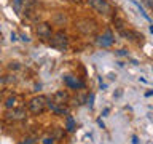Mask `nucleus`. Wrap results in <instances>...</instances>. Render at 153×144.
Returning <instances> with one entry per match:
<instances>
[{
  "instance_id": "obj_1",
  "label": "nucleus",
  "mask_w": 153,
  "mask_h": 144,
  "mask_svg": "<svg viewBox=\"0 0 153 144\" xmlns=\"http://www.w3.org/2000/svg\"><path fill=\"white\" fill-rule=\"evenodd\" d=\"M46 104H48L46 96H35L29 101V112L33 115H40L46 109Z\"/></svg>"
},
{
  "instance_id": "obj_2",
  "label": "nucleus",
  "mask_w": 153,
  "mask_h": 144,
  "mask_svg": "<svg viewBox=\"0 0 153 144\" xmlns=\"http://www.w3.org/2000/svg\"><path fill=\"white\" fill-rule=\"evenodd\" d=\"M51 46L53 48H56V50H59V51H64L67 46H69V37H67V34L65 32H56V34H51Z\"/></svg>"
},
{
  "instance_id": "obj_3",
  "label": "nucleus",
  "mask_w": 153,
  "mask_h": 144,
  "mask_svg": "<svg viewBox=\"0 0 153 144\" xmlns=\"http://www.w3.org/2000/svg\"><path fill=\"white\" fill-rule=\"evenodd\" d=\"M76 29L85 34V35H94L96 31H97V24H96L93 19H78V21L75 22Z\"/></svg>"
},
{
  "instance_id": "obj_4",
  "label": "nucleus",
  "mask_w": 153,
  "mask_h": 144,
  "mask_svg": "<svg viewBox=\"0 0 153 144\" xmlns=\"http://www.w3.org/2000/svg\"><path fill=\"white\" fill-rule=\"evenodd\" d=\"M88 3L100 14H105V16L113 14V7L107 2V0H88Z\"/></svg>"
},
{
  "instance_id": "obj_5",
  "label": "nucleus",
  "mask_w": 153,
  "mask_h": 144,
  "mask_svg": "<svg viewBox=\"0 0 153 144\" xmlns=\"http://www.w3.org/2000/svg\"><path fill=\"white\" fill-rule=\"evenodd\" d=\"M113 42H115V38H113L112 31H105L102 35H99L97 40H96V43L102 48H108L110 45H113Z\"/></svg>"
},
{
  "instance_id": "obj_6",
  "label": "nucleus",
  "mask_w": 153,
  "mask_h": 144,
  "mask_svg": "<svg viewBox=\"0 0 153 144\" xmlns=\"http://www.w3.org/2000/svg\"><path fill=\"white\" fill-rule=\"evenodd\" d=\"M26 109H22V107H13V109H10L8 112H7V118L8 120H13V122H18V120H24L26 118Z\"/></svg>"
},
{
  "instance_id": "obj_7",
  "label": "nucleus",
  "mask_w": 153,
  "mask_h": 144,
  "mask_svg": "<svg viewBox=\"0 0 153 144\" xmlns=\"http://www.w3.org/2000/svg\"><path fill=\"white\" fill-rule=\"evenodd\" d=\"M35 32H37V35L42 37V38H50L51 34H53L51 26L48 22H38L37 27H35Z\"/></svg>"
},
{
  "instance_id": "obj_8",
  "label": "nucleus",
  "mask_w": 153,
  "mask_h": 144,
  "mask_svg": "<svg viewBox=\"0 0 153 144\" xmlns=\"http://www.w3.org/2000/svg\"><path fill=\"white\" fill-rule=\"evenodd\" d=\"M64 83L67 86H70V88H74V90L85 88V82L80 80V79H76V77H74V75H65L64 77Z\"/></svg>"
},
{
  "instance_id": "obj_9",
  "label": "nucleus",
  "mask_w": 153,
  "mask_h": 144,
  "mask_svg": "<svg viewBox=\"0 0 153 144\" xmlns=\"http://www.w3.org/2000/svg\"><path fill=\"white\" fill-rule=\"evenodd\" d=\"M46 107L48 109H51L54 114H57V115H67V107H65V104H56V103H53V101H50L48 99V104H46Z\"/></svg>"
},
{
  "instance_id": "obj_10",
  "label": "nucleus",
  "mask_w": 153,
  "mask_h": 144,
  "mask_svg": "<svg viewBox=\"0 0 153 144\" xmlns=\"http://www.w3.org/2000/svg\"><path fill=\"white\" fill-rule=\"evenodd\" d=\"M67 99H69V94H67L65 91H57V93H54L51 96L50 101H53V103H56V104H65Z\"/></svg>"
},
{
  "instance_id": "obj_11",
  "label": "nucleus",
  "mask_w": 153,
  "mask_h": 144,
  "mask_svg": "<svg viewBox=\"0 0 153 144\" xmlns=\"http://www.w3.org/2000/svg\"><path fill=\"white\" fill-rule=\"evenodd\" d=\"M35 10H37V2L35 0H27L26 5H24V13H26L29 18H33Z\"/></svg>"
},
{
  "instance_id": "obj_12",
  "label": "nucleus",
  "mask_w": 153,
  "mask_h": 144,
  "mask_svg": "<svg viewBox=\"0 0 153 144\" xmlns=\"http://www.w3.org/2000/svg\"><path fill=\"white\" fill-rule=\"evenodd\" d=\"M120 34L124 37V38H128V40H136V38H143V35H139L137 32H132V31H128V29H123V31H120Z\"/></svg>"
},
{
  "instance_id": "obj_13",
  "label": "nucleus",
  "mask_w": 153,
  "mask_h": 144,
  "mask_svg": "<svg viewBox=\"0 0 153 144\" xmlns=\"http://www.w3.org/2000/svg\"><path fill=\"white\" fill-rule=\"evenodd\" d=\"M113 24H115V27H117L118 31L126 29V22H124V19L120 18V16H115V18H113Z\"/></svg>"
},
{
  "instance_id": "obj_14",
  "label": "nucleus",
  "mask_w": 153,
  "mask_h": 144,
  "mask_svg": "<svg viewBox=\"0 0 153 144\" xmlns=\"http://www.w3.org/2000/svg\"><path fill=\"white\" fill-rule=\"evenodd\" d=\"M65 130L67 131H74L75 130V120L70 117V115H67L65 117Z\"/></svg>"
},
{
  "instance_id": "obj_15",
  "label": "nucleus",
  "mask_w": 153,
  "mask_h": 144,
  "mask_svg": "<svg viewBox=\"0 0 153 144\" xmlns=\"http://www.w3.org/2000/svg\"><path fill=\"white\" fill-rule=\"evenodd\" d=\"M132 5H134V7H136V8L139 10V11H140V13H142V16H143V18H145V19H147V21H148V22H152V19H150V16H148V14L145 13V10H143V8L140 7V5H139V3L136 2V0H132Z\"/></svg>"
},
{
  "instance_id": "obj_16",
  "label": "nucleus",
  "mask_w": 153,
  "mask_h": 144,
  "mask_svg": "<svg viewBox=\"0 0 153 144\" xmlns=\"http://www.w3.org/2000/svg\"><path fill=\"white\" fill-rule=\"evenodd\" d=\"M37 139H38L37 136H27V138H24L19 144H35V142H37Z\"/></svg>"
},
{
  "instance_id": "obj_17",
  "label": "nucleus",
  "mask_w": 153,
  "mask_h": 144,
  "mask_svg": "<svg viewBox=\"0 0 153 144\" xmlns=\"http://www.w3.org/2000/svg\"><path fill=\"white\" fill-rule=\"evenodd\" d=\"M21 8H22V0H13V10L16 13L21 11Z\"/></svg>"
},
{
  "instance_id": "obj_18",
  "label": "nucleus",
  "mask_w": 153,
  "mask_h": 144,
  "mask_svg": "<svg viewBox=\"0 0 153 144\" xmlns=\"http://www.w3.org/2000/svg\"><path fill=\"white\" fill-rule=\"evenodd\" d=\"M2 83H11V82H16V75H5L3 79H0Z\"/></svg>"
},
{
  "instance_id": "obj_19",
  "label": "nucleus",
  "mask_w": 153,
  "mask_h": 144,
  "mask_svg": "<svg viewBox=\"0 0 153 144\" xmlns=\"http://www.w3.org/2000/svg\"><path fill=\"white\" fill-rule=\"evenodd\" d=\"M5 106H7L8 109L16 107V98H14V96H13V98H8V99H7V103H5Z\"/></svg>"
},
{
  "instance_id": "obj_20",
  "label": "nucleus",
  "mask_w": 153,
  "mask_h": 144,
  "mask_svg": "<svg viewBox=\"0 0 153 144\" xmlns=\"http://www.w3.org/2000/svg\"><path fill=\"white\" fill-rule=\"evenodd\" d=\"M51 136L54 138V139L62 138V136H64V130H62V128H54V134H51Z\"/></svg>"
},
{
  "instance_id": "obj_21",
  "label": "nucleus",
  "mask_w": 153,
  "mask_h": 144,
  "mask_svg": "<svg viewBox=\"0 0 153 144\" xmlns=\"http://www.w3.org/2000/svg\"><path fill=\"white\" fill-rule=\"evenodd\" d=\"M54 142H56V139L53 136H45L42 139V144H54Z\"/></svg>"
},
{
  "instance_id": "obj_22",
  "label": "nucleus",
  "mask_w": 153,
  "mask_h": 144,
  "mask_svg": "<svg viewBox=\"0 0 153 144\" xmlns=\"http://www.w3.org/2000/svg\"><path fill=\"white\" fill-rule=\"evenodd\" d=\"M93 101H94V94H93V93H91V94L88 96V98H86V104H88V106H89V107H93V104H94V103H93Z\"/></svg>"
},
{
  "instance_id": "obj_23",
  "label": "nucleus",
  "mask_w": 153,
  "mask_h": 144,
  "mask_svg": "<svg viewBox=\"0 0 153 144\" xmlns=\"http://www.w3.org/2000/svg\"><path fill=\"white\" fill-rule=\"evenodd\" d=\"M10 69H14V70H16V69H21V64H19V62H11V64H10Z\"/></svg>"
},
{
  "instance_id": "obj_24",
  "label": "nucleus",
  "mask_w": 153,
  "mask_h": 144,
  "mask_svg": "<svg viewBox=\"0 0 153 144\" xmlns=\"http://www.w3.org/2000/svg\"><path fill=\"white\" fill-rule=\"evenodd\" d=\"M117 55H118V56H128V51H126V50H118Z\"/></svg>"
},
{
  "instance_id": "obj_25",
  "label": "nucleus",
  "mask_w": 153,
  "mask_h": 144,
  "mask_svg": "<svg viewBox=\"0 0 153 144\" xmlns=\"http://www.w3.org/2000/svg\"><path fill=\"white\" fill-rule=\"evenodd\" d=\"M11 40H13V42H16V40H18V35H16V32H11Z\"/></svg>"
},
{
  "instance_id": "obj_26",
  "label": "nucleus",
  "mask_w": 153,
  "mask_h": 144,
  "mask_svg": "<svg viewBox=\"0 0 153 144\" xmlns=\"http://www.w3.org/2000/svg\"><path fill=\"white\" fill-rule=\"evenodd\" d=\"M21 40H24V42H30V38H29L27 35H21Z\"/></svg>"
},
{
  "instance_id": "obj_27",
  "label": "nucleus",
  "mask_w": 153,
  "mask_h": 144,
  "mask_svg": "<svg viewBox=\"0 0 153 144\" xmlns=\"http://www.w3.org/2000/svg\"><path fill=\"white\" fill-rule=\"evenodd\" d=\"M132 144H139V138L137 136H132Z\"/></svg>"
},
{
  "instance_id": "obj_28",
  "label": "nucleus",
  "mask_w": 153,
  "mask_h": 144,
  "mask_svg": "<svg viewBox=\"0 0 153 144\" xmlns=\"http://www.w3.org/2000/svg\"><path fill=\"white\" fill-rule=\"evenodd\" d=\"M97 123H99L100 128H104V122H102V120H97Z\"/></svg>"
},
{
  "instance_id": "obj_29",
  "label": "nucleus",
  "mask_w": 153,
  "mask_h": 144,
  "mask_svg": "<svg viewBox=\"0 0 153 144\" xmlns=\"http://www.w3.org/2000/svg\"><path fill=\"white\" fill-rule=\"evenodd\" d=\"M152 94H153V91H147V93H145V96H147V98H150Z\"/></svg>"
},
{
  "instance_id": "obj_30",
  "label": "nucleus",
  "mask_w": 153,
  "mask_h": 144,
  "mask_svg": "<svg viewBox=\"0 0 153 144\" xmlns=\"http://www.w3.org/2000/svg\"><path fill=\"white\" fill-rule=\"evenodd\" d=\"M147 5H148V7H153V2H152V0H147Z\"/></svg>"
}]
</instances>
